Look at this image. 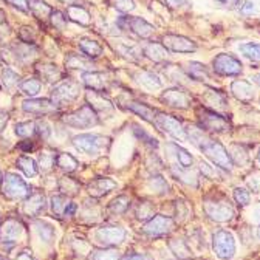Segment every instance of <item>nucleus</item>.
Instances as JSON below:
<instances>
[{"mask_svg": "<svg viewBox=\"0 0 260 260\" xmlns=\"http://www.w3.org/2000/svg\"><path fill=\"white\" fill-rule=\"evenodd\" d=\"M150 184H152V187H153L155 190H158L159 193H162V192H166V190L169 189V186L166 184V181H165V180H162L161 177H155V178H152Z\"/></svg>", "mask_w": 260, "mask_h": 260, "instance_id": "nucleus-47", "label": "nucleus"}, {"mask_svg": "<svg viewBox=\"0 0 260 260\" xmlns=\"http://www.w3.org/2000/svg\"><path fill=\"white\" fill-rule=\"evenodd\" d=\"M189 138L211 161H214V165H217L220 169H224V171L233 169L231 155L228 153V150L218 141L208 138L203 130H193V132L189 135Z\"/></svg>", "mask_w": 260, "mask_h": 260, "instance_id": "nucleus-1", "label": "nucleus"}, {"mask_svg": "<svg viewBox=\"0 0 260 260\" xmlns=\"http://www.w3.org/2000/svg\"><path fill=\"white\" fill-rule=\"evenodd\" d=\"M144 54L147 57H150L152 60L155 62H162L168 59V53H166V48L159 45V44H149L146 48H144Z\"/></svg>", "mask_w": 260, "mask_h": 260, "instance_id": "nucleus-23", "label": "nucleus"}, {"mask_svg": "<svg viewBox=\"0 0 260 260\" xmlns=\"http://www.w3.org/2000/svg\"><path fill=\"white\" fill-rule=\"evenodd\" d=\"M242 62L231 54H218L214 59V70L223 76H236L242 73Z\"/></svg>", "mask_w": 260, "mask_h": 260, "instance_id": "nucleus-5", "label": "nucleus"}, {"mask_svg": "<svg viewBox=\"0 0 260 260\" xmlns=\"http://www.w3.org/2000/svg\"><path fill=\"white\" fill-rule=\"evenodd\" d=\"M116 186V181H113L112 178H96L90 183L88 192L93 197H101V195H106L110 190H113Z\"/></svg>", "mask_w": 260, "mask_h": 260, "instance_id": "nucleus-17", "label": "nucleus"}, {"mask_svg": "<svg viewBox=\"0 0 260 260\" xmlns=\"http://www.w3.org/2000/svg\"><path fill=\"white\" fill-rule=\"evenodd\" d=\"M67 65H69L70 69H79V67H87V69H90V65H88L85 60L79 59V57L75 56V54H70V56L67 57Z\"/></svg>", "mask_w": 260, "mask_h": 260, "instance_id": "nucleus-46", "label": "nucleus"}, {"mask_svg": "<svg viewBox=\"0 0 260 260\" xmlns=\"http://www.w3.org/2000/svg\"><path fill=\"white\" fill-rule=\"evenodd\" d=\"M237 7H239V10H240L243 14H252V13H255L254 4L248 2V0H240V4H239Z\"/></svg>", "mask_w": 260, "mask_h": 260, "instance_id": "nucleus-49", "label": "nucleus"}, {"mask_svg": "<svg viewBox=\"0 0 260 260\" xmlns=\"http://www.w3.org/2000/svg\"><path fill=\"white\" fill-rule=\"evenodd\" d=\"M161 101L171 107L187 109L190 104V96L180 88H169L161 94Z\"/></svg>", "mask_w": 260, "mask_h": 260, "instance_id": "nucleus-13", "label": "nucleus"}, {"mask_svg": "<svg viewBox=\"0 0 260 260\" xmlns=\"http://www.w3.org/2000/svg\"><path fill=\"white\" fill-rule=\"evenodd\" d=\"M128 205H130V200L124 195H119L118 199H115L110 205H109V209L113 212V214H124L127 209H128Z\"/></svg>", "mask_w": 260, "mask_h": 260, "instance_id": "nucleus-32", "label": "nucleus"}, {"mask_svg": "<svg viewBox=\"0 0 260 260\" xmlns=\"http://www.w3.org/2000/svg\"><path fill=\"white\" fill-rule=\"evenodd\" d=\"M53 203V212L57 215V217H62V215H73L75 211H76V206L73 203H70L67 199L63 197H54L51 200Z\"/></svg>", "mask_w": 260, "mask_h": 260, "instance_id": "nucleus-20", "label": "nucleus"}, {"mask_svg": "<svg viewBox=\"0 0 260 260\" xmlns=\"http://www.w3.org/2000/svg\"><path fill=\"white\" fill-rule=\"evenodd\" d=\"M38 228H39L41 237H42L44 240L50 242V240L53 239V236H54V231H53V228H51L50 224H47V223H42V221H39V223H38Z\"/></svg>", "mask_w": 260, "mask_h": 260, "instance_id": "nucleus-44", "label": "nucleus"}, {"mask_svg": "<svg viewBox=\"0 0 260 260\" xmlns=\"http://www.w3.org/2000/svg\"><path fill=\"white\" fill-rule=\"evenodd\" d=\"M155 122L162 130V132H166L168 135H171L175 140H181L183 141V140L187 138L186 130L180 124V121L175 119V118H172V116H169V115H166V113H156Z\"/></svg>", "mask_w": 260, "mask_h": 260, "instance_id": "nucleus-4", "label": "nucleus"}, {"mask_svg": "<svg viewBox=\"0 0 260 260\" xmlns=\"http://www.w3.org/2000/svg\"><path fill=\"white\" fill-rule=\"evenodd\" d=\"M79 48L84 54H87L88 57H100L103 54V48L96 41L91 39H81L79 41Z\"/></svg>", "mask_w": 260, "mask_h": 260, "instance_id": "nucleus-21", "label": "nucleus"}, {"mask_svg": "<svg viewBox=\"0 0 260 260\" xmlns=\"http://www.w3.org/2000/svg\"><path fill=\"white\" fill-rule=\"evenodd\" d=\"M254 81H255V84H258V85H260V75L254 76Z\"/></svg>", "mask_w": 260, "mask_h": 260, "instance_id": "nucleus-58", "label": "nucleus"}, {"mask_svg": "<svg viewBox=\"0 0 260 260\" xmlns=\"http://www.w3.org/2000/svg\"><path fill=\"white\" fill-rule=\"evenodd\" d=\"M171 249H172V252H174L177 257H180V258H187V257L190 255V251H189V248L186 246V243H184V242H180V240H172V242H171Z\"/></svg>", "mask_w": 260, "mask_h": 260, "instance_id": "nucleus-35", "label": "nucleus"}, {"mask_svg": "<svg viewBox=\"0 0 260 260\" xmlns=\"http://www.w3.org/2000/svg\"><path fill=\"white\" fill-rule=\"evenodd\" d=\"M234 200H236L239 205L246 206V205H249L251 197H249L248 190H245V189H242V187H237V189H234Z\"/></svg>", "mask_w": 260, "mask_h": 260, "instance_id": "nucleus-40", "label": "nucleus"}, {"mask_svg": "<svg viewBox=\"0 0 260 260\" xmlns=\"http://www.w3.org/2000/svg\"><path fill=\"white\" fill-rule=\"evenodd\" d=\"M54 109L56 106L47 100H31V101L23 103V110L31 112V113H48V112H53Z\"/></svg>", "mask_w": 260, "mask_h": 260, "instance_id": "nucleus-18", "label": "nucleus"}, {"mask_svg": "<svg viewBox=\"0 0 260 260\" xmlns=\"http://www.w3.org/2000/svg\"><path fill=\"white\" fill-rule=\"evenodd\" d=\"M4 82H5V85H7L8 88H11V87H14V85L19 84V76H17L13 70L5 69V70H4Z\"/></svg>", "mask_w": 260, "mask_h": 260, "instance_id": "nucleus-43", "label": "nucleus"}, {"mask_svg": "<svg viewBox=\"0 0 260 260\" xmlns=\"http://www.w3.org/2000/svg\"><path fill=\"white\" fill-rule=\"evenodd\" d=\"M118 25H119V28L132 31L137 36L144 38V39L150 38L152 32L155 31V28L149 22H146L140 17H119Z\"/></svg>", "mask_w": 260, "mask_h": 260, "instance_id": "nucleus-7", "label": "nucleus"}, {"mask_svg": "<svg viewBox=\"0 0 260 260\" xmlns=\"http://www.w3.org/2000/svg\"><path fill=\"white\" fill-rule=\"evenodd\" d=\"M137 217L141 218V220H146L149 217H153V211H152V206L149 203H141L137 209Z\"/></svg>", "mask_w": 260, "mask_h": 260, "instance_id": "nucleus-45", "label": "nucleus"}, {"mask_svg": "<svg viewBox=\"0 0 260 260\" xmlns=\"http://www.w3.org/2000/svg\"><path fill=\"white\" fill-rule=\"evenodd\" d=\"M59 2L67 4V5H72V4H75V2H76V0H59Z\"/></svg>", "mask_w": 260, "mask_h": 260, "instance_id": "nucleus-57", "label": "nucleus"}, {"mask_svg": "<svg viewBox=\"0 0 260 260\" xmlns=\"http://www.w3.org/2000/svg\"><path fill=\"white\" fill-rule=\"evenodd\" d=\"M258 161H260V150H258Z\"/></svg>", "mask_w": 260, "mask_h": 260, "instance_id": "nucleus-60", "label": "nucleus"}, {"mask_svg": "<svg viewBox=\"0 0 260 260\" xmlns=\"http://www.w3.org/2000/svg\"><path fill=\"white\" fill-rule=\"evenodd\" d=\"M7 2L22 11H26L28 10V0H7Z\"/></svg>", "mask_w": 260, "mask_h": 260, "instance_id": "nucleus-51", "label": "nucleus"}, {"mask_svg": "<svg viewBox=\"0 0 260 260\" xmlns=\"http://www.w3.org/2000/svg\"><path fill=\"white\" fill-rule=\"evenodd\" d=\"M128 110H132L137 115L143 116L146 121H153V118L156 116V112L153 109H150L149 106L141 104V103H128Z\"/></svg>", "mask_w": 260, "mask_h": 260, "instance_id": "nucleus-25", "label": "nucleus"}, {"mask_svg": "<svg viewBox=\"0 0 260 260\" xmlns=\"http://www.w3.org/2000/svg\"><path fill=\"white\" fill-rule=\"evenodd\" d=\"M73 144L78 150L93 156L101 153V150L109 144V138L103 135H79L73 140Z\"/></svg>", "mask_w": 260, "mask_h": 260, "instance_id": "nucleus-3", "label": "nucleus"}, {"mask_svg": "<svg viewBox=\"0 0 260 260\" xmlns=\"http://www.w3.org/2000/svg\"><path fill=\"white\" fill-rule=\"evenodd\" d=\"M56 165H57L60 169H63V171L72 172V171H75V169L78 168V161H76L72 155H69V153H60V155L56 158Z\"/></svg>", "mask_w": 260, "mask_h": 260, "instance_id": "nucleus-29", "label": "nucleus"}, {"mask_svg": "<svg viewBox=\"0 0 260 260\" xmlns=\"http://www.w3.org/2000/svg\"><path fill=\"white\" fill-rule=\"evenodd\" d=\"M205 211L212 220H217V221H228V220H231L234 215V209L231 208L230 203L218 202V200L217 202L208 200L205 203Z\"/></svg>", "mask_w": 260, "mask_h": 260, "instance_id": "nucleus-10", "label": "nucleus"}, {"mask_svg": "<svg viewBox=\"0 0 260 260\" xmlns=\"http://www.w3.org/2000/svg\"><path fill=\"white\" fill-rule=\"evenodd\" d=\"M239 50H240V53H242L245 57H248V59H251V60H255V62L260 60V44L246 42V44H242V45L239 47Z\"/></svg>", "mask_w": 260, "mask_h": 260, "instance_id": "nucleus-27", "label": "nucleus"}, {"mask_svg": "<svg viewBox=\"0 0 260 260\" xmlns=\"http://www.w3.org/2000/svg\"><path fill=\"white\" fill-rule=\"evenodd\" d=\"M22 234V224L17 223L16 220H8L2 230H0V242L4 243L5 248H13L16 245L17 237H20Z\"/></svg>", "mask_w": 260, "mask_h": 260, "instance_id": "nucleus-14", "label": "nucleus"}, {"mask_svg": "<svg viewBox=\"0 0 260 260\" xmlns=\"http://www.w3.org/2000/svg\"><path fill=\"white\" fill-rule=\"evenodd\" d=\"M17 166L28 175V177H35L36 174H38V166H36V162L32 161L31 158H28V156H22V158H19V161H17Z\"/></svg>", "mask_w": 260, "mask_h": 260, "instance_id": "nucleus-31", "label": "nucleus"}, {"mask_svg": "<svg viewBox=\"0 0 260 260\" xmlns=\"http://www.w3.org/2000/svg\"><path fill=\"white\" fill-rule=\"evenodd\" d=\"M32 132H35V124L32 122H23V124H17L16 127V134L19 137H29Z\"/></svg>", "mask_w": 260, "mask_h": 260, "instance_id": "nucleus-42", "label": "nucleus"}, {"mask_svg": "<svg viewBox=\"0 0 260 260\" xmlns=\"http://www.w3.org/2000/svg\"><path fill=\"white\" fill-rule=\"evenodd\" d=\"M171 147L175 150V155H177V158H178V162H180V165H181L184 169H187V168L192 166L193 158H192V155H190L186 149H183V147H180V146H177V144H172Z\"/></svg>", "mask_w": 260, "mask_h": 260, "instance_id": "nucleus-30", "label": "nucleus"}, {"mask_svg": "<svg viewBox=\"0 0 260 260\" xmlns=\"http://www.w3.org/2000/svg\"><path fill=\"white\" fill-rule=\"evenodd\" d=\"M65 122L73 125V127H81V128H85V127H91V125H96L98 122V116L93 110V107L90 106H84L82 109H79L78 112L72 113V115H67L65 116Z\"/></svg>", "mask_w": 260, "mask_h": 260, "instance_id": "nucleus-8", "label": "nucleus"}, {"mask_svg": "<svg viewBox=\"0 0 260 260\" xmlns=\"http://www.w3.org/2000/svg\"><path fill=\"white\" fill-rule=\"evenodd\" d=\"M110 4L113 8H116L121 13H128L135 8L134 0H110Z\"/></svg>", "mask_w": 260, "mask_h": 260, "instance_id": "nucleus-39", "label": "nucleus"}, {"mask_svg": "<svg viewBox=\"0 0 260 260\" xmlns=\"http://www.w3.org/2000/svg\"><path fill=\"white\" fill-rule=\"evenodd\" d=\"M20 90H22L25 94L35 96V94L39 93V90H41V82H39L38 79H26L25 82H22Z\"/></svg>", "mask_w": 260, "mask_h": 260, "instance_id": "nucleus-36", "label": "nucleus"}, {"mask_svg": "<svg viewBox=\"0 0 260 260\" xmlns=\"http://www.w3.org/2000/svg\"><path fill=\"white\" fill-rule=\"evenodd\" d=\"M205 69H206V67H203L202 63L192 62V63H190V76L195 78V79H203V78H206L208 75H206V70H205Z\"/></svg>", "mask_w": 260, "mask_h": 260, "instance_id": "nucleus-41", "label": "nucleus"}, {"mask_svg": "<svg viewBox=\"0 0 260 260\" xmlns=\"http://www.w3.org/2000/svg\"><path fill=\"white\" fill-rule=\"evenodd\" d=\"M50 17L53 19L51 22H53V25H56V26H62V25H63V22H65L63 16H62L60 13H57V11H56V13H51V16H50Z\"/></svg>", "mask_w": 260, "mask_h": 260, "instance_id": "nucleus-53", "label": "nucleus"}, {"mask_svg": "<svg viewBox=\"0 0 260 260\" xmlns=\"http://www.w3.org/2000/svg\"><path fill=\"white\" fill-rule=\"evenodd\" d=\"M78 96V85L73 82H65L60 84L54 91H53V104L57 107L65 103H72Z\"/></svg>", "mask_w": 260, "mask_h": 260, "instance_id": "nucleus-16", "label": "nucleus"}, {"mask_svg": "<svg viewBox=\"0 0 260 260\" xmlns=\"http://www.w3.org/2000/svg\"><path fill=\"white\" fill-rule=\"evenodd\" d=\"M172 218L165 217V215H153L144 226H143V233L149 236H162L171 231L172 228Z\"/></svg>", "mask_w": 260, "mask_h": 260, "instance_id": "nucleus-12", "label": "nucleus"}, {"mask_svg": "<svg viewBox=\"0 0 260 260\" xmlns=\"http://www.w3.org/2000/svg\"><path fill=\"white\" fill-rule=\"evenodd\" d=\"M0 180H2V174H0Z\"/></svg>", "mask_w": 260, "mask_h": 260, "instance_id": "nucleus-62", "label": "nucleus"}, {"mask_svg": "<svg viewBox=\"0 0 260 260\" xmlns=\"http://www.w3.org/2000/svg\"><path fill=\"white\" fill-rule=\"evenodd\" d=\"M39 72L44 75L47 82H54V81H57L60 78V73H59L57 67H54V65H41Z\"/></svg>", "mask_w": 260, "mask_h": 260, "instance_id": "nucleus-34", "label": "nucleus"}, {"mask_svg": "<svg viewBox=\"0 0 260 260\" xmlns=\"http://www.w3.org/2000/svg\"><path fill=\"white\" fill-rule=\"evenodd\" d=\"M69 17L81 25H88L90 23V14L87 13V10L81 8V7H70L69 8Z\"/></svg>", "mask_w": 260, "mask_h": 260, "instance_id": "nucleus-28", "label": "nucleus"}, {"mask_svg": "<svg viewBox=\"0 0 260 260\" xmlns=\"http://www.w3.org/2000/svg\"><path fill=\"white\" fill-rule=\"evenodd\" d=\"M96 236L103 243H106L107 246H112V245H119L124 242L125 231L121 226H104L98 231Z\"/></svg>", "mask_w": 260, "mask_h": 260, "instance_id": "nucleus-15", "label": "nucleus"}, {"mask_svg": "<svg viewBox=\"0 0 260 260\" xmlns=\"http://www.w3.org/2000/svg\"><path fill=\"white\" fill-rule=\"evenodd\" d=\"M28 7L38 19H47L53 13L51 8L45 2H42V0H28Z\"/></svg>", "mask_w": 260, "mask_h": 260, "instance_id": "nucleus-22", "label": "nucleus"}, {"mask_svg": "<svg viewBox=\"0 0 260 260\" xmlns=\"http://www.w3.org/2000/svg\"><path fill=\"white\" fill-rule=\"evenodd\" d=\"M212 249L221 260H231L236 255V239L230 231L220 230L212 236Z\"/></svg>", "mask_w": 260, "mask_h": 260, "instance_id": "nucleus-2", "label": "nucleus"}, {"mask_svg": "<svg viewBox=\"0 0 260 260\" xmlns=\"http://www.w3.org/2000/svg\"><path fill=\"white\" fill-rule=\"evenodd\" d=\"M0 260H5V258H4V257H0Z\"/></svg>", "mask_w": 260, "mask_h": 260, "instance_id": "nucleus-61", "label": "nucleus"}, {"mask_svg": "<svg viewBox=\"0 0 260 260\" xmlns=\"http://www.w3.org/2000/svg\"><path fill=\"white\" fill-rule=\"evenodd\" d=\"M220 4H223L228 8H234L240 4V0H220Z\"/></svg>", "mask_w": 260, "mask_h": 260, "instance_id": "nucleus-54", "label": "nucleus"}, {"mask_svg": "<svg viewBox=\"0 0 260 260\" xmlns=\"http://www.w3.org/2000/svg\"><path fill=\"white\" fill-rule=\"evenodd\" d=\"M44 208H45V197H42V195H32L25 205V211L31 215L41 212Z\"/></svg>", "mask_w": 260, "mask_h": 260, "instance_id": "nucleus-26", "label": "nucleus"}, {"mask_svg": "<svg viewBox=\"0 0 260 260\" xmlns=\"http://www.w3.org/2000/svg\"><path fill=\"white\" fill-rule=\"evenodd\" d=\"M257 237L260 239V228H258V230H257Z\"/></svg>", "mask_w": 260, "mask_h": 260, "instance_id": "nucleus-59", "label": "nucleus"}, {"mask_svg": "<svg viewBox=\"0 0 260 260\" xmlns=\"http://www.w3.org/2000/svg\"><path fill=\"white\" fill-rule=\"evenodd\" d=\"M82 79L93 90H103V88H106V76L103 73H94V72L84 73Z\"/></svg>", "mask_w": 260, "mask_h": 260, "instance_id": "nucleus-24", "label": "nucleus"}, {"mask_svg": "<svg viewBox=\"0 0 260 260\" xmlns=\"http://www.w3.org/2000/svg\"><path fill=\"white\" fill-rule=\"evenodd\" d=\"M200 171H202L206 177H209V178H217V177H218V172L214 171V168L209 166L208 162H202V165H200Z\"/></svg>", "mask_w": 260, "mask_h": 260, "instance_id": "nucleus-50", "label": "nucleus"}, {"mask_svg": "<svg viewBox=\"0 0 260 260\" xmlns=\"http://www.w3.org/2000/svg\"><path fill=\"white\" fill-rule=\"evenodd\" d=\"M162 47L171 51H177V53H192L197 50V45H195L192 41L178 36V35H166L162 38Z\"/></svg>", "mask_w": 260, "mask_h": 260, "instance_id": "nucleus-11", "label": "nucleus"}, {"mask_svg": "<svg viewBox=\"0 0 260 260\" xmlns=\"http://www.w3.org/2000/svg\"><path fill=\"white\" fill-rule=\"evenodd\" d=\"M91 260H119V254L115 249L106 248V249H98L91 254Z\"/></svg>", "mask_w": 260, "mask_h": 260, "instance_id": "nucleus-33", "label": "nucleus"}, {"mask_svg": "<svg viewBox=\"0 0 260 260\" xmlns=\"http://www.w3.org/2000/svg\"><path fill=\"white\" fill-rule=\"evenodd\" d=\"M140 82H141L143 85L149 87V88H159V87H161L159 78L155 76V75H152V73H143V75L140 76Z\"/></svg>", "mask_w": 260, "mask_h": 260, "instance_id": "nucleus-38", "label": "nucleus"}, {"mask_svg": "<svg viewBox=\"0 0 260 260\" xmlns=\"http://www.w3.org/2000/svg\"><path fill=\"white\" fill-rule=\"evenodd\" d=\"M252 215L255 217V220H257V221H260V206L254 211V214H252Z\"/></svg>", "mask_w": 260, "mask_h": 260, "instance_id": "nucleus-56", "label": "nucleus"}, {"mask_svg": "<svg viewBox=\"0 0 260 260\" xmlns=\"http://www.w3.org/2000/svg\"><path fill=\"white\" fill-rule=\"evenodd\" d=\"M122 260H153L147 254H127L122 257Z\"/></svg>", "mask_w": 260, "mask_h": 260, "instance_id": "nucleus-52", "label": "nucleus"}, {"mask_svg": "<svg viewBox=\"0 0 260 260\" xmlns=\"http://www.w3.org/2000/svg\"><path fill=\"white\" fill-rule=\"evenodd\" d=\"M4 193L8 199H23L28 195V186L19 175L7 174L4 180Z\"/></svg>", "mask_w": 260, "mask_h": 260, "instance_id": "nucleus-9", "label": "nucleus"}, {"mask_svg": "<svg viewBox=\"0 0 260 260\" xmlns=\"http://www.w3.org/2000/svg\"><path fill=\"white\" fill-rule=\"evenodd\" d=\"M16 260H35V258L31 257V254L28 251H23L22 254H19V257Z\"/></svg>", "mask_w": 260, "mask_h": 260, "instance_id": "nucleus-55", "label": "nucleus"}, {"mask_svg": "<svg viewBox=\"0 0 260 260\" xmlns=\"http://www.w3.org/2000/svg\"><path fill=\"white\" fill-rule=\"evenodd\" d=\"M231 90L234 93L236 98L242 101H251L254 98V91H252V85L246 81H236L231 85Z\"/></svg>", "mask_w": 260, "mask_h": 260, "instance_id": "nucleus-19", "label": "nucleus"}, {"mask_svg": "<svg viewBox=\"0 0 260 260\" xmlns=\"http://www.w3.org/2000/svg\"><path fill=\"white\" fill-rule=\"evenodd\" d=\"M135 128H137V130H135V134H137V137H138V138H141V140L147 141V144H150L152 147H156V146H158V141H156V140H153L152 137H149V135L144 132V130L141 132V130L138 128V125H135Z\"/></svg>", "mask_w": 260, "mask_h": 260, "instance_id": "nucleus-48", "label": "nucleus"}, {"mask_svg": "<svg viewBox=\"0 0 260 260\" xmlns=\"http://www.w3.org/2000/svg\"><path fill=\"white\" fill-rule=\"evenodd\" d=\"M199 118H200L202 128L211 130V132H226V130H230V122H228L223 116L217 115L215 112L200 109Z\"/></svg>", "mask_w": 260, "mask_h": 260, "instance_id": "nucleus-6", "label": "nucleus"}, {"mask_svg": "<svg viewBox=\"0 0 260 260\" xmlns=\"http://www.w3.org/2000/svg\"><path fill=\"white\" fill-rule=\"evenodd\" d=\"M59 187H60V190L63 193H70V195H76L79 192V184L75 180L67 178V177L60 180V186Z\"/></svg>", "mask_w": 260, "mask_h": 260, "instance_id": "nucleus-37", "label": "nucleus"}]
</instances>
